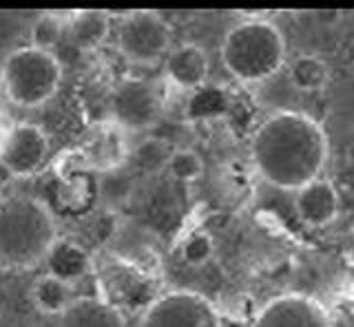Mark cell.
<instances>
[{
  "label": "cell",
  "mask_w": 354,
  "mask_h": 327,
  "mask_svg": "<svg viewBox=\"0 0 354 327\" xmlns=\"http://www.w3.org/2000/svg\"><path fill=\"white\" fill-rule=\"evenodd\" d=\"M250 159L263 181L297 190L319 179L328 159V139L317 119L297 111L266 117L250 141Z\"/></svg>",
  "instance_id": "6da1fadb"
},
{
  "label": "cell",
  "mask_w": 354,
  "mask_h": 327,
  "mask_svg": "<svg viewBox=\"0 0 354 327\" xmlns=\"http://www.w3.org/2000/svg\"><path fill=\"white\" fill-rule=\"evenodd\" d=\"M55 241L58 232L47 204L33 197L0 201V266L11 270L38 266Z\"/></svg>",
  "instance_id": "7a4b0ae2"
},
{
  "label": "cell",
  "mask_w": 354,
  "mask_h": 327,
  "mask_svg": "<svg viewBox=\"0 0 354 327\" xmlns=\"http://www.w3.org/2000/svg\"><path fill=\"white\" fill-rule=\"evenodd\" d=\"M221 62L239 82L254 84L272 78L286 62V40L268 20H243L221 42Z\"/></svg>",
  "instance_id": "3957f363"
},
{
  "label": "cell",
  "mask_w": 354,
  "mask_h": 327,
  "mask_svg": "<svg viewBox=\"0 0 354 327\" xmlns=\"http://www.w3.org/2000/svg\"><path fill=\"white\" fill-rule=\"evenodd\" d=\"M0 75L11 102L20 108H38L58 93L62 62L51 51L29 45L9 53Z\"/></svg>",
  "instance_id": "277c9868"
},
{
  "label": "cell",
  "mask_w": 354,
  "mask_h": 327,
  "mask_svg": "<svg viewBox=\"0 0 354 327\" xmlns=\"http://www.w3.org/2000/svg\"><path fill=\"white\" fill-rule=\"evenodd\" d=\"M173 29L155 12H127L118 27V49L129 62L151 67L171 51Z\"/></svg>",
  "instance_id": "5b68a950"
},
{
  "label": "cell",
  "mask_w": 354,
  "mask_h": 327,
  "mask_svg": "<svg viewBox=\"0 0 354 327\" xmlns=\"http://www.w3.org/2000/svg\"><path fill=\"white\" fill-rule=\"evenodd\" d=\"M140 327H221L219 312L206 297L188 290L166 292L142 314Z\"/></svg>",
  "instance_id": "8992f818"
},
{
  "label": "cell",
  "mask_w": 354,
  "mask_h": 327,
  "mask_svg": "<svg viewBox=\"0 0 354 327\" xmlns=\"http://www.w3.org/2000/svg\"><path fill=\"white\" fill-rule=\"evenodd\" d=\"M162 95L147 80H124L111 95V117L122 130H147L162 115Z\"/></svg>",
  "instance_id": "52a82bcc"
},
{
  "label": "cell",
  "mask_w": 354,
  "mask_h": 327,
  "mask_svg": "<svg viewBox=\"0 0 354 327\" xmlns=\"http://www.w3.org/2000/svg\"><path fill=\"white\" fill-rule=\"evenodd\" d=\"M49 135L38 124L20 122L0 141V164L11 177H31L49 157Z\"/></svg>",
  "instance_id": "ba28073f"
},
{
  "label": "cell",
  "mask_w": 354,
  "mask_h": 327,
  "mask_svg": "<svg viewBox=\"0 0 354 327\" xmlns=\"http://www.w3.org/2000/svg\"><path fill=\"white\" fill-rule=\"evenodd\" d=\"M252 327H332L328 310L308 294H281L257 312Z\"/></svg>",
  "instance_id": "9c48e42d"
},
{
  "label": "cell",
  "mask_w": 354,
  "mask_h": 327,
  "mask_svg": "<svg viewBox=\"0 0 354 327\" xmlns=\"http://www.w3.org/2000/svg\"><path fill=\"white\" fill-rule=\"evenodd\" d=\"M82 157L86 166L97 172L118 170L131 157V148L127 144V130H122L113 122L97 126L91 137L84 141Z\"/></svg>",
  "instance_id": "30bf717a"
},
{
  "label": "cell",
  "mask_w": 354,
  "mask_h": 327,
  "mask_svg": "<svg viewBox=\"0 0 354 327\" xmlns=\"http://www.w3.org/2000/svg\"><path fill=\"white\" fill-rule=\"evenodd\" d=\"M295 212L301 224L324 228L339 215V192L328 179H313L295 190Z\"/></svg>",
  "instance_id": "8fae6325"
},
{
  "label": "cell",
  "mask_w": 354,
  "mask_h": 327,
  "mask_svg": "<svg viewBox=\"0 0 354 327\" xmlns=\"http://www.w3.org/2000/svg\"><path fill=\"white\" fill-rule=\"evenodd\" d=\"M208 56L206 51L184 42V45L173 47L164 58V73L171 84H175L182 91H199L206 84L208 78Z\"/></svg>",
  "instance_id": "7c38bea8"
},
{
  "label": "cell",
  "mask_w": 354,
  "mask_h": 327,
  "mask_svg": "<svg viewBox=\"0 0 354 327\" xmlns=\"http://www.w3.org/2000/svg\"><path fill=\"white\" fill-rule=\"evenodd\" d=\"M58 327H127V319L111 301L77 297L58 316Z\"/></svg>",
  "instance_id": "4fadbf2b"
},
{
  "label": "cell",
  "mask_w": 354,
  "mask_h": 327,
  "mask_svg": "<svg viewBox=\"0 0 354 327\" xmlns=\"http://www.w3.org/2000/svg\"><path fill=\"white\" fill-rule=\"evenodd\" d=\"M44 264H47V275L73 286L88 275L91 257L80 244L71 239H58L44 257Z\"/></svg>",
  "instance_id": "5bb4252c"
},
{
  "label": "cell",
  "mask_w": 354,
  "mask_h": 327,
  "mask_svg": "<svg viewBox=\"0 0 354 327\" xmlns=\"http://www.w3.org/2000/svg\"><path fill=\"white\" fill-rule=\"evenodd\" d=\"M111 31V14L109 12H77L69 18L66 25V34H69L71 42L82 51H95L97 47L104 45Z\"/></svg>",
  "instance_id": "9a60e30c"
},
{
  "label": "cell",
  "mask_w": 354,
  "mask_h": 327,
  "mask_svg": "<svg viewBox=\"0 0 354 327\" xmlns=\"http://www.w3.org/2000/svg\"><path fill=\"white\" fill-rule=\"evenodd\" d=\"M31 301L38 312L47 316H60L73 303V286L51 275H42L31 286Z\"/></svg>",
  "instance_id": "2e32d148"
},
{
  "label": "cell",
  "mask_w": 354,
  "mask_h": 327,
  "mask_svg": "<svg viewBox=\"0 0 354 327\" xmlns=\"http://www.w3.org/2000/svg\"><path fill=\"white\" fill-rule=\"evenodd\" d=\"M288 78H290V84L297 91L317 93L321 89H326V84L330 80V69L315 53H299L290 62V67H288Z\"/></svg>",
  "instance_id": "e0dca14e"
},
{
  "label": "cell",
  "mask_w": 354,
  "mask_h": 327,
  "mask_svg": "<svg viewBox=\"0 0 354 327\" xmlns=\"http://www.w3.org/2000/svg\"><path fill=\"white\" fill-rule=\"evenodd\" d=\"M166 170L177 181H195L204 172V161L199 157V152H195L193 148H175L171 150Z\"/></svg>",
  "instance_id": "ac0fdd59"
},
{
  "label": "cell",
  "mask_w": 354,
  "mask_h": 327,
  "mask_svg": "<svg viewBox=\"0 0 354 327\" xmlns=\"http://www.w3.org/2000/svg\"><path fill=\"white\" fill-rule=\"evenodd\" d=\"M131 157L138 164L140 170L155 172V170L166 168V164H169V157H171V150L158 139H147L131 150Z\"/></svg>",
  "instance_id": "d6986e66"
},
{
  "label": "cell",
  "mask_w": 354,
  "mask_h": 327,
  "mask_svg": "<svg viewBox=\"0 0 354 327\" xmlns=\"http://www.w3.org/2000/svg\"><path fill=\"white\" fill-rule=\"evenodd\" d=\"M62 18L58 14H42L31 25V47L51 51L62 36Z\"/></svg>",
  "instance_id": "ffe728a7"
},
{
  "label": "cell",
  "mask_w": 354,
  "mask_h": 327,
  "mask_svg": "<svg viewBox=\"0 0 354 327\" xmlns=\"http://www.w3.org/2000/svg\"><path fill=\"white\" fill-rule=\"evenodd\" d=\"M215 255V241L208 232H193L182 244V259L188 266H204Z\"/></svg>",
  "instance_id": "44dd1931"
},
{
  "label": "cell",
  "mask_w": 354,
  "mask_h": 327,
  "mask_svg": "<svg viewBox=\"0 0 354 327\" xmlns=\"http://www.w3.org/2000/svg\"><path fill=\"white\" fill-rule=\"evenodd\" d=\"M97 192L102 195L104 199L120 201L131 192V179L124 177V175H120L118 170L102 172V177L97 179Z\"/></svg>",
  "instance_id": "7402d4cb"
},
{
  "label": "cell",
  "mask_w": 354,
  "mask_h": 327,
  "mask_svg": "<svg viewBox=\"0 0 354 327\" xmlns=\"http://www.w3.org/2000/svg\"><path fill=\"white\" fill-rule=\"evenodd\" d=\"M3 190H5V179H3V175H0V195H3Z\"/></svg>",
  "instance_id": "603a6c76"
},
{
  "label": "cell",
  "mask_w": 354,
  "mask_h": 327,
  "mask_svg": "<svg viewBox=\"0 0 354 327\" xmlns=\"http://www.w3.org/2000/svg\"><path fill=\"white\" fill-rule=\"evenodd\" d=\"M0 308H3V294H0Z\"/></svg>",
  "instance_id": "cb8c5ba5"
}]
</instances>
